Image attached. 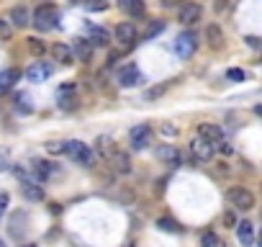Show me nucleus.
Wrapping results in <instances>:
<instances>
[{
	"instance_id": "f3484780",
	"label": "nucleus",
	"mask_w": 262,
	"mask_h": 247,
	"mask_svg": "<svg viewBox=\"0 0 262 247\" xmlns=\"http://www.w3.org/2000/svg\"><path fill=\"white\" fill-rule=\"evenodd\" d=\"M52 57H54V62L72 65V62H75V52H72V47H67V44H54V47H52Z\"/></svg>"
},
{
	"instance_id": "49530a36",
	"label": "nucleus",
	"mask_w": 262,
	"mask_h": 247,
	"mask_svg": "<svg viewBox=\"0 0 262 247\" xmlns=\"http://www.w3.org/2000/svg\"><path fill=\"white\" fill-rule=\"evenodd\" d=\"M0 247H3V240H0Z\"/></svg>"
},
{
	"instance_id": "5701e85b",
	"label": "nucleus",
	"mask_w": 262,
	"mask_h": 247,
	"mask_svg": "<svg viewBox=\"0 0 262 247\" xmlns=\"http://www.w3.org/2000/svg\"><path fill=\"white\" fill-rule=\"evenodd\" d=\"M90 41L95 44V47H108V41H111V34H108L105 29H101V26H90Z\"/></svg>"
},
{
	"instance_id": "4468645a",
	"label": "nucleus",
	"mask_w": 262,
	"mask_h": 247,
	"mask_svg": "<svg viewBox=\"0 0 262 247\" xmlns=\"http://www.w3.org/2000/svg\"><path fill=\"white\" fill-rule=\"evenodd\" d=\"M137 36H139L137 34V26L129 23V21L116 26V39H119L121 44H134V41H137Z\"/></svg>"
},
{
	"instance_id": "1a4fd4ad",
	"label": "nucleus",
	"mask_w": 262,
	"mask_h": 247,
	"mask_svg": "<svg viewBox=\"0 0 262 247\" xmlns=\"http://www.w3.org/2000/svg\"><path fill=\"white\" fill-rule=\"evenodd\" d=\"M141 82H147V80H144V75L139 72L137 65H126V67L121 70L119 85H123V88H137V85H141Z\"/></svg>"
},
{
	"instance_id": "6e6552de",
	"label": "nucleus",
	"mask_w": 262,
	"mask_h": 247,
	"mask_svg": "<svg viewBox=\"0 0 262 247\" xmlns=\"http://www.w3.org/2000/svg\"><path fill=\"white\" fill-rule=\"evenodd\" d=\"M149 142H152V129L147 124H139V126H134V129L129 132L131 150H144V147H149Z\"/></svg>"
},
{
	"instance_id": "423d86ee",
	"label": "nucleus",
	"mask_w": 262,
	"mask_h": 247,
	"mask_svg": "<svg viewBox=\"0 0 262 247\" xmlns=\"http://www.w3.org/2000/svg\"><path fill=\"white\" fill-rule=\"evenodd\" d=\"M227 198H229V204L234 206V209H239V211H249L252 206H255V196L249 193L247 188H229L227 190Z\"/></svg>"
},
{
	"instance_id": "4be33fe9",
	"label": "nucleus",
	"mask_w": 262,
	"mask_h": 247,
	"mask_svg": "<svg viewBox=\"0 0 262 247\" xmlns=\"http://www.w3.org/2000/svg\"><path fill=\"white\" fill-rule=\"evenodd\" d=\"M198 134L206 136V139H211V142L224 139V129H221V126H216V124H201V126H198Z\"/></svg>"
},
{
	"instance_id": "a18cd8bd",
	"label": "nucleus",
	"mask_w": 262,
	"mask_h": 247,
	"mask_svg": "<svg viewBox=\"0 0 262 247\" xmlns=\"http://www.w3.org/2000/svg\"><path fill=\"white\" fill-rule=\"evenodd\" d=\"M255 114H257V116H262V103H257V106H255Z\"/></svg>"
},
{
	"instance_id": "c85d7f7f",
	"label": "nucleus",
	"mask_w": 262,
	"mask_h": 247,
	"mask_svg": "<svg viewBox=\"0 0 262 247\" xmlns=\"http://www.w3.org/2000/svg\"><path fill=\"white\" fill-rule=\"evenodd\" d=\"M13 29H16V26L11 23V18H3V16H0V39L8 41V39L13 36Z\"/></svg>"
},
{
	"instance_id": "7ed1b4c3",
	"label": "nucleus",
	"mask_w": 262,
	"mask_h": 247,
	"mask_svg": "<svg viewBox=\"0 0 262 247\" xmlns=\"http://www.w3.org/2000/svg\"><path fill=\"white\" fill-rule=\"evenodd\" d=\"M173 49H175V54H177L180 59H191L193 54L198 52V36H195L193 31H183V34L175 39Z\"/></svg>"
},
{
	"instance_id": "72a5a7b5",
	"label": "nucleus",
	"mask_w": 262,
	"mask_h": 247,
	"mask_svg": "<svg viewBox=\"0 0 262 247\" xmlns=\"http://www.w3.org/2000/svg\"><path fill=\"white\" fill-rule=\"evenodd\" d=\"M227 77L229 80H234V82H242L247 75H245V70H239V67H231V70H227Z\"/></svg>"
},
{
	"instance_id": "e433bc0d",
	"label": "nucleus",
	"mask_w": 262,
	"mask_h": 247,
	"mask_svg": "<svg viewBox=\"0 0 262 247\" xmlns=\"http://www.w3.org/2000/svg\"><path fill=\"white\" fill-rule=\"evenodd\" d=\"M70 93H75V85H72V82H65V85L57 88V95H70Z\"/></svg>"
},
{
	"instance_id": "dca6fc26",
	"label": "nucleus",
	"mask_w": 262,
	"mask_h": 247,
	"mask_svg": "<svg viewBox=\"0 0 262 247\" xmlns=\"http://www.w3.org/2000/svg\"><path fill=\"white\" fill-rule=\"evenodd\" d=\"M18 80H21V70H16V67L3 70V72H0V93H8Z\"/></svg>"
},
{
	"instance_id": "2f4dec72",
	"label": "nucleus",
	"mask_w": 262,
	"mask_h": 247,
	"mask_svg": "<svg viewBox=\"0 0 262 247\" xmlns=\"http://www.w3.org/2000/svg\"><path fill=\"white\" fill-rule=\"evenodd\" d=\"M201 245H203V247H221V240H219L213 232H206V234L201 237Z\"/></svg>"
},
{
	"instance_id": "2eb2a0df",
	"label": "nucleus",
	"mask_w": 262,
	"mask_h": 247,
	"mask_svg": "<svg viewBox=\"0 0 262 247\" xmlns=\"http://www.w3.org/2000/svg\"><path fill=\"white\" fill-rule=\"evenodd\" d=\"M11 23L16 26V29H26V26L31 23V16H29V8L26 5H16V8H11Z\"/></svg>"
},
{
	"instance_id": "de8ad7c7",
	"label": "nucleus",
	"mask_w": 262,
	"mask_h": 247,
	"mask_svg": "<svg viewBox=\"0 0 262 247\" xmlns=\"http://www.w3.org/2000/svg\"><path fill=\"white\" fill-rule=\"evenodd\" d=\"M75 3H80V0H75Z\"/></svg>"
},
{
	"instance_id": "393cba45",
	"label": "nucleus",
	"mask_w": 262,
	"mask_h": 247,
	"mask_svg": "<svg viewBox=\"0 0 262 247\" xmlns=\"http://www.w3.org/2000/svg\"><path fill=\"white\" fill-rule=\"evenodd\" d=\"M113 168H116V172H131V160H129V154H126V152H116L113 154Z\"/></svg>"
},
{
	"instance_id": "c9c22d12",
	"label": "nucleus",
	"mask_w": 262,
	"mask_h": 247,
	"mask_svg": "<svg viewBox=\"0 0 262 247\" xmlns=\"http://www.w3.org/2000/svg\"><path fill=\"white\" fill-rule=\"evenodd\" d=\"M216 150H219L221 154H231V152H234V147H231L227 139H219V142H216Z\"/></svg>"
},
{
	"instance_id": "37998d69",
	"label": "nucleus",
	"mask_w": 262,
	"mask_h": 247,
	"mask_svg": "<svg viewBox=\"0 0 262 247\" xmlns=\"http://www.w3.org/2000/svg\"><path fill=\"white\" fill-rule=\"evenodd\" d=\"M159 93H165V85H162V88H155V90H149V93H147V98H157Z\"/></svg>"
},
{
	"instance_id": "a211bd4d",
	"label": "nucleus",
	"mask_w": 262,
	"mask_h": 247,
	"mask_svg": "<svg viewBox=\"0 0 262 247\" xmlns=\"http://www.w3.org/2000/svg\"><path fill=\"white\" fill-rule=\"evenodd\" d=\"M206 41H209L213 49L224 47V31H221L219 23H209V26H206Z\"/></svg>"
},
{
	"instance_id": "cd10ccee",
	"label": "nucleus",
	"mask_w": 262,
	"mask_h": 247,
	"mask_svg": "<svg viewBox=\"0 0 262 247\" xmlns=\"http://www.w3.org/2000/svg\"><path fill=\"white\" fill-rule=\"evenodd\" d=\"M29 41V49H31V54L34 57H44L47 54V44H44L41 39H36V36H31V39H26Z\"/></svg>"
},
{
	"instance_id": "9b49d317",
	"label": "nucleus",
	"mask_w": 262,
	"mask_h": 247,
	"mask_svg": "<svg viewBox=\"0 0 262 247\" xmlns=\"http://www.w3.org/2000/svg\"><path fill=\"white\" fill-rule=\"evenodd\" d=\"M31 172H34V178L39 180V183H47L52 175H54V165L49 160H36L31 165Z\"/></svg>"
},
{
	"instance_id": "58836bf2",
	"label": "nucleus",
	"mask_w": 262,
	"mask_h": 247,
	"mask_svg": "<svg viewBox=\"0 0 262 247\" xmlns=\"http://www.w3.org/2000/svg\"><path fill=\"white\" fill-rule=\"evenodd\" d=\"M224 224H227V227H237V214L227 211V214H224Z\"/></svg>"
},
{
	"instance_id": "c03bdc74",
	"label": "nucleus",
	"mask_w": 262,
	"mask_h": 247,
	"mask_svg": "<svg viewBox=\"0 0 262 247\" xmlns=\"http://www.w3.org/2000/svg\"><path fill=\"white\" fill-rule=\"evenodd\" d=\"M247 44H249V47H262V41L255 39V36H247Z\"/></svg>"
},
{
	"instance_id": "79ce46f5",
	"label": "nucleus",
	"mask_w": 262,
	"mask_h": 247,
	"mask_svg": "<svg viewBox=\"0 0 262 247\" xmlns=\"http://www.w3.org/2000/svg\"><path fill=\"white\" fill-rule=\"evenodd\" d=\"M162 3V8H175V5H180L183 0H159Z\"/></svg>"
},
{
	"instance_id": "bb28decb",
	"label": "nucleus",
	"mask_w": 262,
	"mask_h": 247,
	"mask_svg": "<svg viewBox=\"0 0 262 247\" xmlns=\"http://www.w3.org/2000/svg\"><path fill=\"white\" fill-rule=\"evenodd\" d=\"M157 227L162 232H170V234H180V232H183L175 219H157Z\"/></svg>"
},
{
	"instance_id": "39448f33",
	"label": "nucleus",
	"mask_w": 262,
	"mask_h": 247,
	"mask_svg": "<svg viewBox=\"0 0 262 247\" xmlns=\"http://www.w3.org/2000/svg\"><path fill=\"white\" fill-rule=\"evenodd\" d=\"M191 154L198 162H209V160H213V154H216V142H211V139H206V136L198 134L195 139L191 142Z\"/></svg>"
},
{
	"instance_id": "f704fd0d",
	"label": "nucleus",
	"mask_w": 262,
	"mask_h": 247,
	"mask_svg": "<svg viewBox=\"0 0 262 247\" xmlns=\"http://www.w3.org/2000/svg\"><path fill=\"white\" fill-rule=\"evenodd\" d=\"M159 134L167 136V139H173V136H177V129H175V126H170V124H162L159 126Z\"/></svg>"
},
{
	"instance_id": "c756f323",
	"label": "nucleus",
	"mask_w": 262,
	"mask_h": 247,
	"mask_svg": "<svg viewBox=\"0 0 262 247\" xmlns=\"http://www.w3.org/2000/svg\"><path fill=\"white\" fill-rule=\"evenodd\" d=\"M16 108H18V111H21L23 116H26V114H31V111H34V108H31V98L26 95V93H21V95L16 98Z\"/></svg>"
},
{
	"instance_id": "ea45409f",
	"label": "nucleus",
	"mask_w": 262,
	"mask_h": 247,
	"mask_svg": "<svg viewBox=\"0 0 262 247\" xmlns=\"http://www.w3.org/2000/svg\"><path fill=\"white\" fill-rule=\"evenodd\" d=\"M8 201H11V196H8V193H0V219H3L5 209H8Z\"/></svg>"
},
{
	"instance_id": "a19ab883",
	"label": "nucleus",
	"mask_w": 262,
	"mask_h": 247,
	"mask_svg": "<svg viewBox=\"0 0 262 247\" xmlns=\"http://www.w3.org/2000/svg\"><path fill=\"white\" fill-rule=\"evenodd\" d=\"M227 8H229V0H216V3H213V11L216 13H224Z\"/></svg>"
},
{
	"instance_id": "0eeeda50",
	"label": "nucleus",
	"mask_w": 262,
	"mask_h": 247,
	"mask_svg": "<svg viewBox=\"0 0 262 247\" xmlns=\"http://www.w3.org/2000/svg\"><path fill=\"white\" fill-rule=\"evenodd\" d=\"M201 16H203V8L198 5V3H188V0H183L180 3V13H177V21L183 23V26H193L201 21Z\"/></svg>"
},
{
	"instance_id": "4c0bfd02",
	"label": "nucleus",
	"mask_w": 262,
	"mask_h": 247,
	"mask_svg": "<svg viewBox=\"0 0 262 247\" xmlns=\"http://www.w3.org/2000/svg\"><path fill=\"white\" fill-rule=\"evenodd\" d=\"M47 150H49L52 154H59V152H65V144H59V142H49V144H47Z\"/></svg>"
},
{
	"instance_id": "412c9836",
	"label": "nucleus",
	"mask_w": 262,
	"mask_h": 247,
	"mask_svg": "<svg viewBox=\"0 0 262 247\" xmlns=\"http://www.w3.org/2000/svg\"><path fill=\"white\" fill-rule=\"evenodd\" d=\"M72 52H75L77 59L87 62L90 57H93V41H90V39H75V47H72Z\"/></svg>"
},
{
	"instance_id": "473e14b6",
	"label": "nucleus",
	"mask_w": 262,
	"mask_h": 247,
	"mask_svg": "<svg viewBox=\"0 0 262 247\" xmlns=\"http://www.w3.org/2000/svg\"><path fill=\"white\" fill-rule=\"evenodd\" d=\"M59 98V108H65V111H72V108H75V103H77V98L75 95H57Z\"/></svg>"
},
{
	"instance_id": "aec40b11",
	"label": "nucleus",
	"mask_w": 262,
	"mask_h": 247,
	"mask_svg": "<svg viewBox=\"0 0 262 247\" xmlns=\"http://www.w3.org/2000/svg\"><path fill=\"white\" fill-rule=\"evenodd\" d=\"M237 237H239V242L242 245H252L255 242V227H252V222H237Z\"/></svg>"
},
{
	"instance_id": "ddd939ff",
	"label": "nucleus",
	"mask_w": 262,
	"mask_h": 247,
	"mask_svg": "<svg viewBox=\"0 0 262 247\" xmlns=\"http://www.w3.org/2000/svg\"><path fill=\"white\" fill-rule=\"evenodd\" d=\"M95 150H98V154H101L103 160H108V162H111V160H113V154L119 152V147L113 144V139H111V136H98V142H95Z\"/></svg>"
},
{
	"instance_id": "a878e982",
	"label": "nucleus",
	"mask_w": 262,
	"mask_h": 247,
	"mask_svg": "<svg viewBox=\"0 0 262 247\" xmlns=\"http://www.w3.org/2000/svg\"><path fill=\"white\" fill-rule=\"evenodd\" d=\"M162 31H165V21H152L147 29H144V41L155 39V36H159Z\"/></svg>"
},
{
	"instance_id": "20e7f679",
	"label": "nucleus",
	"mask_w": 262,
	"mask_h": 247,
	"mask_svg": "<svg viewBox=\"0 0 262 247\" xmlns=\"http://www.w3.org/2000/svg\"><path fill=\"white\" fill-rule=\"evenodd\" d=\"M65 154H70L72 160H75L77 165H85V168H90L93 165V150L87 147V144L83 142H77V139H72V142H65Z\"/></svg>"
},
{
	"instance_id": "7c9ffc66",
	"label": "nucleus",
	"mask_w": 262,
	"mask_h": 247,
	"mask_svg": "<svg viewBox=\"0 0 262 247\" xmlns=\"http://www.w3.org/2000/svg\"><path fill=\"white\" fill-rule=\"evenodd\" d=\"M80 3H83V8H85V11H93V13H98V11H105V8H108V3H105V0H80Z\"/></svg>"
},
{
	"instance_id": "9d476101",
	"label": "nucleus",
	"mask_w": 262,
	"mask_h": 247,
	"mask_svg": "<svg viewBox=\"0 0 262 247\" xmlns=\"http://www.w3.org/2000/svg\"><path fill=\"white\" fill-rule=\"evenodd\" d=\"M52 75H54V67L49 65V62H34V65L26 70L29 82H44V80H49Z\"/></svg>"
},
{
	"instance_id": "f8f14e48",
	"label": "nucleus",
	"mask_w": 262,
	"mask_h": 247,
	"mask_svg": "<svg viewBox=\"0 0 262 247\" xmlns=\"http://www.w3.org/2000/svg\"><path fill=\"white\" fill-rule=\"evenodd\" d=\"M119 8L123 13H129L131 18H144V13H147L144 0H119Z\"/></svg>"
},
{
	"instance_id": "f03ea898",
	"label": "nucleus",
	"mask_w": 262,
	"mask_h": 247,
	"mask_svg": "<svg viewBox=\"0 0 262 247\" xmlns=\"http://www.w3.org/2000/svg\"><path fill=\"white\" fill-rule=\"evenodd\" d=\"M16 175L21 178V193L26 201H44V188H41V183L36 180V178H29V172L26 170H16Z\"/></svg>"
},
{
	"instance_id": "b1692460",
	"label": "nucleus",
	"mask_w": 262,
	"mask_h": 247,
	"mask_svg": "<svg viewBox=\"0 0 262 247\" xmlns=\"http://www.w3.org/2000/svg\"><path fill=\"white\" fill-rule=\"evenodd\" d=\"M157 157L165 160L167 165H173V168H177V165H180V152L175 147H170V144H165V147L157 150Z\"/></svg>"
},
{
	"instance_id": "f257e3e1",
	"label": "nucleus",
	"mask_w": 262,
	"mask_h": 247,
	"mask_svg": "<svg viewBox=\"0 0 262 247\" xmlns=\"http://www.w3.org/2000/svg\"><path fill=\"white\" fill-rule=\"evenodd\" d=\"M31 23H34L41 34L54 31V29H57V23H59V11H57V5H52V3H41L39 8H36L34 21H31Z\"/></svg>"
},
{
	"instance_id": "6ab92c4d",
	"label": "nucleus",
	"mask_w": 262,
	"mask_h": 247,
	"mask_svg": "<svg viewBox=\"0 0 262 247\" xmlns=\"http://www.w3.org/2000/svg\"><path fill=\"white\" fill-rule=\"evenodd\" d=\"M26 224H29V214H13V219H11V234H13V240H21L23 237V232H26Z\"/></svg>"
}]
</instances>
